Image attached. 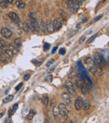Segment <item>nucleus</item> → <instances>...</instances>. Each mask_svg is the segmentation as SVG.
<instances>
[{
  "label": "nucleus",
  "mask_w": 109,
  "mask_h": 123,
  "mask_svg": "<svg viewBox=\"0 0 109 123\" xmlns=\"http://www.w3.org/2000/svg\"><path fill=\"white\" fill-rule=\"evenodd\" d=\"M83 1L78 0H69L67 1V5L69 8V9L72 13L76 14L80 9V5L82 4Z\"/></svg>",
  "instance_id": "1"
},
{
  "label": "nucleus",
  "mask_w": 109,
  "mask_h": 123,
  "mask_svg": "<svg viewBox=\"0 0 109 123\" xmlns=\"http://www.w3.org/2000/svg\"><path fill=\"white\" fill-rule=\"evenodd\" d=\"M94 63L98 67H104L105 65L104 59L100 54L96 53L94 55Z\"/></svg>",
  "instance_id": "2"
},
{
  "label": "nucleus",
  "mask_w": 109,
  "mask_h": 123,
  "mask_svg": "<svg viewBox=\"0 0 109 123\" xmlns=\"http://www.w3.org/2000/svg\"><path fill=\"white\" fill-rule=\"evenodd\" d=\"M58 108L59 110V114L61 115L63 118H66L69 114V111L67 109L65 104L63 103H60Z\"/></svg>",
  "instance_id": "3"
},
{
  "label": "nucleus",
  "mask_w": 109,
  "mask_h": 123,
  "mask_svg": "<svg viewBox=\"0 0 109 123\" xmlns=\"http://www.w3.org/2000/svg\"><path fill=\"white\" fill-rule=\"evenodd\" d=\"M65 87L68 90V92L72 96H76V89L73 86V83H71L70 81H68L67 80L65 82Z\"/></svg>",
  "instance_id": "4"
},
{
  "label": "nucleus",
  "mask_w": 109,
  "mask_h": 123,
  "mask_svg": "<svg viewBox=\"0 0 109 123\" xmlns=\"http://www.w3.org/2000/svg\"><path fill=\"white\" fill-rule=\"evenodd\" d=\"M1 34L5 38H9V37L12 36V32L9 29L7 28H3L1 30Z\"/></svg>",
  "instance_id": "5"
},
{
  "label": "nucleus",
  "mask_w": 109,
  "mask_h": 123,
  "mask_svg": "<svg viewBox=\"0 0 109 123\" xmlns=\"http://www.w3.org/2000/svg\"><path fill=\"white\" fill-rule=\"evenodd\" d=\"M83 98L81 96H78L76 98V101H75V108L77 110H80V109L82 108V104H83Z\"/></svg>",
  "instance_id": "6"
},
{
  "label": "nucleus",
  "mask_w": 109,
  "mask_h": 123,
  "mask_svg": "<svg viewBox=\"0 0 109 123\" xmlns=\"http://www.w3.org/2000/svg\"><path fill=\"white\" fill-rule=\"evenodd\" d=\"M8 16L14 23H16L17 24L21 21L19 16L15 12H9L8 14Z\"/></svg>",
  "instance_id": "7"
},
{
  "label": "nucleus",
  "mask_w": 109,
  "mask_h": 123,
  "mask_svg": "<svg viewBox=\"0 0 109 123\" xmlns=\"http://www.w3.org/2000/svg\"><path fill=\"white\" fill-rule=\"evenodd\" d=\"M37 22H38V26H39V28H40V30H41L42 32L44 33L47 32V28H46V23L42 20H41V19L37 20Z\"/></svg>",
  "instance_id": "8"
},
{
  "label": "nucleus",
  "mask_w": 109,
  "mask_h": 123,
  "mask_svg": "<svg viewBox=\"0 0 109 123\" xmlns=\"http://www.w3.org/2000/svg\"><path fill=\"white\" fill-rule=\"evenodd\" d=\"M80 90H81V91H82V94L86 95L89 92V91H90V87L88 85V83L84 82L83 84L82 85L81 87H80Z\"/></svg>",
  "instance_id": "9"
},
{
  "label": "nucleus",
  "mask_w": 109,
  "mask_h": 123,
  "mask_svg": "<svg viewBox=\"0 0 109 123\" xmlns=\"http://www.w3.org/2000/svg\"><path fill=\"white\" fill-rule=\"evenodd\" d=\"M0 60L1 61L4 63H8L11 61V59L8 57L4 52H2L1 50H0Z\"/></svg>",
  "instance_id": "10"
},
{
  "label": "nucleus",
  "mask_w": 109,
  "mask_h": 123,
  "mask_svg": "<svg viewBox=\"0 0 109 123\" xmlns=\"http://www.w3.org/2000/svg\"><path fill=\"white\" fill-rule=\"evenodd\" d=\"M46 28H47V32H49L52 33L54 31V27H53V22L50 20H48L46 21Z\"/></svg>",
  "instance_id": "11"
},
{
  "label": "nucleus",
  "mask_w": 109,
  "mask_h": 123,
  "mask_svg": "<svg viewBox=\"0 0 109 123\" xmlns=\"http://www.w3.org/2000/svg\"><path fill=\"white\" fill-rule=\"evenodd\" d=\"M9 50H10V51H12V53L15 55H17V54L18 53V52H19V48L17 46L15 45V44L14 43H12V44H10L9 45Z\"/></svg>",
  "instance_id": "12"
},
{
  "label": "nucleus",
  "mask_w": 109,
  "mask_h": 123,
  "mask_svg": "<svg viewBox=\"0 0 109 123\" xmlns=\"http://www.w3.org/2000/svg\"><path fill=\"white\" fill-rule=\"evenodd\" d=\"M62 96H63V100H64L65 103L66 104H68V105L70 104L71 102V100L69 94L68 93H67V92H64Z\"/></svg>",
  "instance_id": "13"
},
{
  "label": "nucleus",
  "mask_w": 109,
  "mask_h": 123,
  "mask_svg": "<svg viewBox=\"0 0 109 123\" xmlns=\"http://www.w3.org/2000/svg\"><path fill=\"white\" fill-rule=\"evenodd\" d=\"M18 26L19 27V28L22 29V30L25 31L26 32H28L29 30H28V26H27V24L26 23L23 22V21H20L18 24Z\"/></svg>",
  "instance_id": "14"
},
{
  "label": "nucleus",
  "mask_w": 109,
  "mask_h": 123,
  "mask_svg": "<svg viewBox=\"0 0 109 123\" xmlns=\"http://www.w3.org/2000/svg\"><path fill=\"white\" fill-rule=\"evenodd\" d=\"M53 27H54V30H59V29L61 28L62 27V24L61 22H60L59 20H54L53 21Z\"/></svg>",
  "instance_id": "15"
},
{
  "label": "nucleus",
  "mask_w": 109,
  "mask_h": 123,
  "mask_svg": "<svg viewBox=\"0 0 109 123\" xmlns=\"http://www.w3.org/2000/svg\"><path fill=\"white\" fill-rule=\"evenodd\" d=\"M85 63L86 64V65L88 67V69L93 67L94 65H95L94 63L93 60L90 57H86L85 59Z\"/></svg>",
  "instance_id": "16"
},
{
  "label": "nucleus",
  "mask_w": 109,
  "mask_h": 123,
  "mask_svg": "<svg viewBox=\"0 0 109 123\" xmlns=\"http://www.w3.org/2000/svg\"><path fill=\"white\" fill-rule=\"evenodd\" d=\"M30 23L33 27V29L34 31H36V32H39L40 31V28H39V26H38V22H37V20L34 21V20H30Z\"/></svg>",
  "instance_id": "17"
},
{
  "label": "nucleus",
  "mask_w": 109,
  "mask_h": 123,
  "mask_svg": "<svg viewBox=\"0 0 109 123\" xmlns=\"http://www.w3.org/2000/svg\"><path fill=\"white\" fill-rule=\"evenodd\" d=\"M42 104L45 106H48L49 104V96L47 94H43L42 96Z\"/></svg>",
  "instance_id": "18"
},
{
  "label": "nucleus",
  "mask_w": 109,
  "mask_h": 123,
  "mask_svg": "<svg viewBox=\"0 0 109 123\" xmlns=\"http://www.w3.org/2000/svg\"><path fill=\"white\" fill-rule=\"evenodd\" d=\"M36 114V112L33 110V109H32V110H30L29 112V113L27 115V119L28 120H31L33 118L34 116V115Z\"/></svg>",
  "instance_id": "19"
},
{
  "label": "nucleus",
  "mask_w": 109,
  "mask_h": 123,
  "mask_svg": "<svg viewBox=\"0 0 109 123\" xmlns=\"http://www.w3.org/2000/svg\"><path fill=\"white\" fill-rule=\"evenodd\" d=\"M53 115H54V118L56 119H57L59 118V108L57 106H54L53 108Z\"/></svg>",
  "instance_id": "20"
},
{
  "label": "nucleus",
  "mask_w": 109,
  "mask_h": 123,
  "mask_svg": "<svg viewBox=\"0 0 109 123\" xmlns=\"http://www.w3.org/2000/svg\"><path fill=\"white\" fill-rule=\"evenodd\" d=\"M90 103L88 100H85L83 102V104H82V108L85 110H87L90 108Z\"/></svg>",
  "instance_id": "21"
},
{
  "label": "nucleus",
  "mask_w": 109,
  "mask_h": 123,
  "mask_svg": "<svg viewBox=\"0 0 109 123\" xmlns=\"http://www.w3.org/2000/svg\"><path fill=\"white\" fill-rule=\"evenodd\" d=\"M16 5L18 8H24L26 6V4L24 2H23V1H19L18 0L16 1Z\"/></svg>",
  "instance_id": "22"
},
{
  "label": "nucleus",
  "mask_w": 109,
  "mask_h": 123,
  "mask_svg": "<svg viewBox=\"0 0 109 123\" xmlns=\"http://www.w3.org/2000/svg\"><path fill=\"white\" fill-rule=\"evenodd\" d=\"M28 17H29L30 20H37V16L35 12H30L28 14Z\"/></svg>",
  "instance_id": "23"
},
{
  "label": "nucleus",
  "mask_w": 109,
  "mask_h": 123,
  "mask_svg": "<svg viewBox=\"0 0 109 123\" xmlns=\"http://www.w3.org/2000/svg\"><path fill=\"white\" fill-rule=\"evenodd\" d=\"M13 99H14V96H12V95H9L6 98H5L3 100V102L5 103V104L10 102L11 101H12Z\"/></svg>",
  "instance_id": "24"
},
{
  "label": "nucleus",
  "mask_w": 109,
  "mask_h": 123,
  "mask_svg": "<svg viewBox=\"0 0 109 123\" xmlns=\"http://www.w3.org/2000/svg\"><path fill=\"white\" fill-rule=\"evenodd\" d=\"M0 6L4 9L7 8L8 7V4L6 0H0Z\"/></svg>",
  "instance_id": "25"
},
{
  "label": "nucleus",
  "mask_w": 109,
  "mask_h": 123,
  "mask_svg": "<svg viewBox=\"0 0 109 123\" xmlns=\"http://www.w3.org/2000/svg\"><path fill=\"white\" fill-rule=\"evenodd\" d=\"M4 54L8 57H9V59H11V58H12L14 56V55L12 53V51H10L9 49H5L4 50Z\"/></svg>",
  "instance_id": "26"
},
{
  "label": "nucleus",
  "mask_w": 109,
  "mask_h": 123,
  "mask_svg": "<svg viewBox=\"0 0 109 123\" xmlns=\"http://www.w3.org/2000/svg\"><path fill=\"white\" fill-rule=\"evenodd\" d=\"M97 35H98V33H96L95 34H94V35H92L91 37H90L88 40L86 41V44H90V43L92 42L93 41L95 40V38H96Z\"/></svg>",
  "instance_id": "27"
},
{
  "label": "nucleus",
  "mask_w": 109,
  "mask_h": 123,
  "mask_svg": "<svg viewBox=\"0 0 109 123\" xmlns=\"http://www.w3.org/2000/svg\"><path fill=\"white\" fill-rule=\"evenodd\" d=\"M14 44H15V45L17 46L18 48L20 47V46H22V42L21 38H16V39L14 41Z\"/></svg>",
  "instance_id": "28"
},
{
  "label": "nucleus",
  "mask_w": 109,
  "mask_h": 123,
  "mask_svg": "<svg viewBox=\"0 0 109 123\" xmlns=\"http://www.w3.org/2000/svg\"><path fill=\"white\" fill-rule=\"evenodd\" d=\"M7 46H8V44H7V42L5 41H4V40H1L0 41V48L1 49L5 50V48Z\"/></svg>",
  "instance_id": "29"
},
{
  "label": "nucleus",
  "mask_w": 109,
  "mask_h": 123,
  "mask_svg": "<svg viewBox=\"0 0 109 123\" xmlns=\"http://www.w3.org/2000/svg\"><path fill=\"white\" fill-rule=\"evenodd\" d=\"M83 83H84V82H82L81 79H77L76 81V86H77V87L80 89V87L82 86V85L83 84Z\"/></svg>",
  "instance_id": "30"
},
{
  "label": "nucleus",
  "mask_w": 109,
  "mask_h": 123,
  "mask_svg": "<svg viewBox=\"0 0 109 123\" xmlns=\"http://www.w3.org/2000/svg\"><path fill=\"white\" fill-rule=\"evenodd\" d=\"M53 75H48V76H46V78H45V81H46L47 83H51L52 81H53Z\"/></svg>",
  "instance_id": "31"
},
{
  "label": "nucleus",
  "mask_w": 109,
  "mask_h": 123,
  "mask_svg": "<svg viewBox=\"0 0 109 123\" xmlns=\"http://www.w3.org/2000/svg\"><path fill=\"white\" fill-rule=\"evenodd\" d=\"M26 24H27V26H28V30L31 31V32H34V31L33 29V27H32V24H31V23H30V21H28V22L26 23Z\"/></svg>",
  "instance_id": "32"
},
{
  "label": "nucleus",
  "mask_w": 109,
  "mask_h": 123,
  "mask_svg": "<svg viewBox=\"0 0 109 123\" xmlns=\"http://www.w3.org/2000/svg\"><path fill=\"white\" fill-rule=\"evenodd\" d=\"M59 14L61 16V17H63V18H67V14L63 10H62V9H59Z\"/></svg>",
  "instance_id": "33"
},
{
  "label": "nucleus",
  "mask_w": 109,
  "mask_h": 123,
  "mask_svg": "<svg viewBox=\"0 0 109 123\" xmlns=\"http://www.w3.org/2000/svg\"><path fill=\"white\" fill-rule=\"evenodd\" d=\"M50 45L49 43L45 42V45H44V50H45V51L48 50L50 49Z\"/></svg>",
  "instance_id": "34"
},
{
  "label": "nucleus",
  "mask_w": 109,
  "mask_h": 123,
  "mask_svg": "<svg viewBox=\"0 0 109 123\" xmlns=\"http://www.w3.org/2000/svg\"><path fill=\"white\" fill-rule=\"evenodd\" d=\"M54 62V59H50V60H49V61L46 63V66L49 67H50V66L51 65H52V64H53Z\"/></svg>",
  "instance_id": "35"
},
{
  "label": "nucleus",
  "mask_w": 109,
  "mask_h": 123,
  "mask_svg": "<svg viewBox=\"0 0 109 123\" xmlns=\"http://www.w3.org/2000/svg\"><path fill=\"white\" fill-rule=\"evenodd\" d=\"M85 39H86V36H82L80 38V40H79V43H80V45H82V44L84 42Z\"/></svg>",
  "instance_id": "36"
},
{
  "label": "nucleus",
  "mask_w": 109,
  "mask_h": 123,
  "mask_svg": "<svg viewBox=\"0 0 109 123\" xmlns=\"http://www.w3.org/2000/svg\"><path fill=\"white\" fill-rule=\"evenodd\" d=\"M18 104H15L14 105V106H13L12 111L14 112H16L17 110H18Z\"/></svg>",
  "instance_id": "37"
},
{
  "label": "nucleus",
  "mask_w": 109,
  "mask_h": 123,
  "mask_svg": "<svg viewBox=\"0 0 109 123\" xmlns=\"http://www.w3.org/2000/svg\"><path fill=\"white\" fill-rule=\"evenodd\" d=\"M30 78V74H26L24 76V79L25 81L29 80Z\"/></svg>",
  "instance_id": "38"
},
{
  "label": "nucleus",
  "mask_w": 109,
  "mask_h": 123,
  "mask_svg": "<svg viewBox=\"0 0 109 123\" xmlns=\"http://www.w3.org/2000/svg\"><path fill=\"white\" fill-rule=\"evenodd\" d=\"M59 53L60 55H65V49H63V48H61V49H60V50H59Z\"/></svg>",
  "instance_id": "39"
},
{
  "label": "nucleus",
  "mask_w": 109,
  "mask_h": 123,
  "mask_svg": "<svg viewBox=\"0 0 109 123\" xmlns=\"http://www.w3.org/2000/svg\"><path fill=\"white\" fill-rule=\"evenodd\" d=\"M54 69V67H50L49 69H47V73H52Z\"/></svg>",
  "instance_id": "40"
},
{
  "label": "nucleus",
  "mask_w": 109,
  "mask_h": 123,
  "mask_svg": "<svg viewBox=\"0 0 109 123\" xmlns=\"http://www.w3.org/2000/svg\"><path fill=\"white\" fill-rule=\"evenodd\" d=\"M57 46H55L53 48V49L52 50V52H51V53L52 54H54L55 53V52L57 51Z\"/></svg>",
  "instance_id": "41"
},
{
  "label": "nucleus",
  "mask_w": 109,
  "mask_h": 123,
  "mask_svg": "<svg viewBox=\"0 0 109 123\" xmlns=\"http://www.w3.org/2000/svg\"><path fill=\"white\" fill-rule=\"evenodd\" d=\"M32 63H33L34 65H37V64H38V61H37V60H32Z\"/></svg>",
  "instance_id": "42"
},
{
  "label": "nucleus",
  "mask_w": 109,
  "mask_h": 123,
  "mask_svg": "<svg viewBox=\"0 0 109 123\" xmlns=\"http://www.w3.org/2000/svg\"><path fill=\"white\" fill-rule=\"evenodd\" d=\"M81 28V26H80V24H77L76 25V29L77 30H80V28Z\"/></svg>",
  "instance_id": "43"
},
{
  "label": "nucleus",
  "mask_w": 109,
  "mask_h": 123,
  "mask_svg": "<svg viewBox=\"0 0 109 123\" xmlns=\"http://www.w3.org/2000/svg\"><path fill=\"white\" fill-rule=\"evenodd\" d=\"M13 113H14V112H13L12 110H9L8 111V114L9 115V116H11L13 114Z\"/></svg>",
  "instance_id": "44"
},
{
  "label": "nucleus",
  "mask_w": 109,
  "mask_h": 123,
  "mask_svg": "<svg viewBox=\"0 0 109 123\" xmlns=\"http://www.w3.org/2000/svg\"><path fill=\"white\" fill-rule=\"evenodd\" d=\"M102 15H100V16H98L95 19V22H96V21H98V20H100L101 18H102Z\"/></svg>",
  "instance_id": "45"
},
{
  "label": "nucleus",
  "mask_w": 109,
  "mask_h": 123,
  "mask_svg": "<svg viewBox=\"0 0 109 123\" xmlns=\"http://www.w3.org/2000/svg\"><path fill=\"white\" fill-rule=\"evenodd\" d=\"M42 63H43V61H38V64H37V65L36 66H38V67H39V66L41 65V64H42Z\"/></svg>",
  "instance_id": "46"
},
{
  "label": "nucleus",
  "mask_w": 109,
  "mask_h": 123,
  "mask_svg": "<svg viewBox=\"0 0 109 123\" xmlns=\"http://www.w3.org/2000/svg\"><path fill=\"white\" fill-rule=\"evenodd\" d=\"M6 1L8 2V4L9 3V4H12L13 3V0H6Z\"/></svg>",
  "instance_id": "47"
},
{
  "label": "nucleus",
  "mask_w": 109,
  "mask_h": 123,
  "mask_svg": "<svg viewBox=\"0 0 109 123\" xmlns=\"http://www.w3.org/2000/svg\"><path fill=\"white\" fill-rule=\"evenodd\" d=\"M22 86V83H21V84H20V85H18V86H17L16 87V90H18L20 89L19 87H20V86Z\"/></svg>",
  "instance_id": "48"
},
{
  "label": "nucleus",
  "mask_w": 109,
  "mask_h": 123,
  "mask_svg": "<svg viewBox=\"0 0 109 123\" xmlns=\"http://www.w3.org/2000/svg\"><path fill=\"white\" fill-rule=\"evenodd\" d=\"M4 112H1L0 113V118H1L4 116Z\"/></svg>",
  "instance_id": "49"
},
{
  "label": "nucleus",
  "mask_w": 109,
  "mask_h": 123,
  "mask_svg": "<svg viewBox=\"0 0 109 123\" xmlns=\"http://www.w3.org/2000/svg\"></svg>",
  "instance_id": "50"
}]
</instances>
